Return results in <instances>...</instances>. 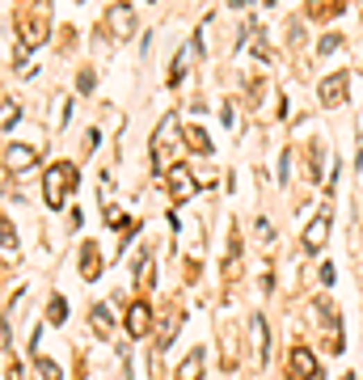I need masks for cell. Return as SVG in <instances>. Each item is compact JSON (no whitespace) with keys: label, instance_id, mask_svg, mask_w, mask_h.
<instances>
[{"label":"cell","instance_id":"277c9868","mask_svg":"<svg viewBox=\"0 0 363 380\" xmlns=\"http://www.w3.org/2000/svg\"><path fill=\"white\" fill-rule=\"evenodd\" d=\"M346 89H351V72H330L321 81L317 97H321V106H342L346 101Z\"/></svg>","mask_w":363,"mask_h":380},{"label":"cell","instance_id":"5b68a950","mask_svg":"<svg viewBox=\"0 0 363 380\" xmlns=\"http://www.w3.org/2000/svg\"><path fill=\"white\" fill-rule=\"evenodd\" d=\"M317 376V355L308 347H292V380H313Z\"/></svg>","mask_w":363,"mask_h":380},{"label":"cell","instance_id":"603a6c76","mask_svg":"<svg viewBox=\"0 0 363 380\" xmlns=\"http://www.w3.org/2000/svg\"><path fill=\"white\" fill-rule=\"evenodd\" d=\"M13 119H22V110H17V101H5V131L13 127Z\"/></svg>","mask_w":363,"mask_h":380},{"label":"cell","instance_id":"ba28073f","mask_svg":"<svg viewBox=\"0 0 363 380\" xmlns=\"http://www.w3.org/2000/svg\"><path fill=\"white\" fill-rule=\"evenodd\" d=\"M326 237H330V211H321L317 220L304 229V249H321V245H326Z\"/></svg>","mask_w":363,"mask_h":380},{"label":"cell","instance_id":"8fae6325","mask_svg":"<svg viewBox=\"0 0 363 380\" xmlns=\"http://www.w3.org/2000/svg\"><path fill=\"white\" fill-rule=\"evenodd\" d=\"M169 195H174V203H186V199L194 195V178H190V170H174V174H169Z\"/></svg>","mask_w":363,"mask_h":380},{"label":"cell","instance_id":"30bf717a","mask_svg":"<svg viewBox=\"0 0 363 380\" xmlns=\"http://www.w3.org/2000/svg\"><path fill=\"white\" fill-rule=\"evenodd\" d=\"M178 325H182V308H178V304H169V308H165V317H161V330H157V347H169V342H174Z\"/></svg>","mask_w":363,"mask_h":380},{"label":"cell","instance_id":"52a82bcc","mask_svg":"<svg viewBox=\"0 0 363 380\" xmlns=\"http://www.w3.org/2000/svg\"><path fill=\"white\" fill-rule=\"evenodd\" d=\"M148 325H152V308H148L144 300H135V304L127 308V334H131V338H144Z\"/></svg>","mask_w":363,"mask_h":380},{"label":"cell","instance_id":"7a4b0ae2","mask_svg":"<svg viewBox=\"0 0 363 380\" xmlns=\"http://www.w3.org/2000/svg\"><path fill=\"white\" fill-rule=\"evenodd\" d=\"M174 156H178V115H165V123L157 127V140H152V170L169 178Z\"/></svg>","mask_w":363,"mask_h":380},{"label":"cell","instance_id":"7402d4cb","mask_svg":"<svg viewBox=\"0 0 363 380\" xmlns=\"http://www.w3.org/2000/svg\"><path fill=\"white\" fill-rule=\"evenodd\" d=\"M13 249H17V237H13V224L5 220V258H13Z\"/></svg>","mask_w":363,"mask_h":380},{"label":"cell","instance_id":"6da1fadb","mask_svg":"<svg viewBox=\"0 0 363 380\" xmlns=\"http://www.w3.org/2000/svg\"><path fill=\"white\" fill-rule=\"evenodd\" d=\"M81 186V174L72 160H60V165H51L47 182H42V195H47V207H64V199Z\"/></svg>","mask_w":363,"mask_h":380},{"label":"cell","instance_id":"7c38bea8","mask_svg":"<svg viewBox=\"0 0 363 380\" xmlns=\"http://www.w3.org/2000/svg\"><path fill=\"white\" fill-rule=\"evenodd\" d=\"M199 372H203V351L194 347V351L178 363V380H199Z\"/></svg>","mask_w":363,"mask_h":380},{"label":"cell","instance_id":"4fadbf2b","mask_svg":"<svg viewBox=\"0 0 363 380\" xmlns=\"http://www.w3.org/2000/svg\"><path fill=\"white\" fill-rule=\"evenodd\" d=\"M249 334H253V347H258V363H267V351H271V342H267V321H262V317H253Z\"/></svg>","mask_w":363,"mask_h":380},{"label":"cell","instance_id":"ac0fdd59","mask_svg":"<svg viewBox=\"0 0 363 380\" xmlns=\"http://www.w3.org/2000/svg\"><path fill=\"white\" fill-rule=\"evenodd\" d=\"M186 64H190V51L182 47V51H178V56H174V72H169V85H178V81L186 76Z\"/></svg>","mask_w":363,"mask_h":380},{"label":"cell","instance_id":"9c48e42d","mask_svg":"<svg viewBox=\"0 0 363 380\" xmlns=\"http://www.w3.org/2000/svg\"><path fill=\"white\" fill-rule=\"evenodd\" d=\"M81 279H101V254H97V245L93 241H85V249H81Z\"/></svg>","mask_w":363,"mask_h":380},{"label":"cell","instance_id":"e0dca14e","mask_svg":"<svg viewBox=\"0 0 363 380\" xmlns=\"http://www.w3.org/2000/svg\"><path fill=\"white\" fill-rule=\"evenodd\" d=\"M47 317H51V325H64V321H68V304H64V296H51Z\"/></svg>","mask_w":363,"mask_h":380},{"label":"cell","instance_id":"9a60e30c","mask_svg":"<svg viewBox=\"0 0 363 380\" xmlns=\"http://www.w3.org/2000/svg\"><path fill=\"white\" fill-rule=\"evenodd\" d=\"M34 380H60V363L56 359H34Z\"/></svg>","mask_w":363,"mask_h":380},{"label":"cell","instance_id":"ffe728a7","mask_svg":"<svg viewBox=\"0 0 363 380\" xmlns=\"http://www.w3.org/2000/svg\"><path fill=\"white\" fill-rule=\"evenodd\" d=\"M342 47V34H326L321 38V56H330V51H338Z\"/></svg>","mask_w":363,"mask_h":380},{"label":"cell","instance_id":"44dd1931","mask_svg":"<svg viewBox=\"0 0 363 380\" xmlns=\"http://www.w3.org/2000/svg\"><path fill=\"white\" fill-rule=\"evenodd\" d=\"M93 85H97V76H93V72H89V68H85V72H81V76H76V89H81V93H89V89H93Z\"/></svg>","mask_w":363,"mask_h":380},{"label":"cell","instance_id":"d6986e66","mask_svg":"<svg viewBox=\"0 0 363 380\" xmlns=\"http://www.w3.org/2000/svg\"><path fill=\"white\" fill-rule=\"evenodd\" d=\"M106 224H110V229H127L131 220H127V215H123V211H115V207H110V211H106Z\"/></svg>","mask_w":363,"mask_h":380},{"label":"cell","instance_id":"2e32d148","mask_svg":"<svg viewBox=\"0 0 363 380\" xmlns=\"http://www.w3.org/2000/svg\"><path fill=\"white\" fill-rule=\"evenodd\" d=\"M186 144H190L194 152H203V156L212 152V140H207V131H199V127H186Z\"/></svg>","mask_w":363,"mask_h":380},{"label":"cell","instance_id":"3957f363","mask_svg":"<svg viewBox=\"0 0 363 380\" xmlns=\"http://www.w3.org/2000/svg\"><path fill=\"white\" fill-rule=\"evenodd\" d=\"M47 26H51V17L38 9V13H22L17 17V30H22V51H30V47H38L42 42V34H47Z\"/></svg>","mask_w":363,"mask_h":380},{"label":"cell","instance_id":"5bb4252c","mask_svg":"<svg viewBox=\"0 0 363 380\" xmlns=\"http://www.w3.org/2000/svg\"><path fill=\"white\" fill-rule=\"evenodd\" d=\"M93 330H97L101 338H110L115 321H110V308H106V304H93Z\"/></svg>","mask_w":363,"mask_h":380},{"label":"cell","instance_id":"8992f818","mask_svg":"<svg viewBox=\"0 0 363 380\" xmlns=\"http://www.w3.org/2000/svg\"><path fill=\"white\" fill-rule=\"evenodd\" d=\"M34 160H38V152H34V148H26V144H9V148H5V170H9V174L30 170Z\"/></svg>","mask_w":363,"mask_h":380}]
</instances>
